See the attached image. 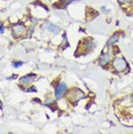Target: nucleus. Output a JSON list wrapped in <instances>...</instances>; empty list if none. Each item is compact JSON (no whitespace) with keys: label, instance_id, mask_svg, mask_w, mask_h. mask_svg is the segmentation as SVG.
I'll use <instances>...</instances> for the list:
<instances>
[{"label":"nucleus","instance_id":"7","mask_svg":"<svg viewBox=\"0 0 133 134\" xmlns=\"http://www.w3.org/2000/svg\"><path fill=\"white\" fill-rule=\"evenodd\" d=\"M35 79H36V75H33V74L26 75V76H24V77H21L20 83L22 85H30L31 83L35 81Z\"/></svg>","mask_w":133,"mask_h":134},{"label":"nucleus","instance_id":"16","mask_svg":"<svg viewBox=\"0 0 133 134\" xmlns=\"http://www.w3.org/2000/svg\"><path fill=\"white\" fill-rule=\"evenodd\" d=\"M0 109H2V103H1V101H0Z\"/></svg>","mask_w":133,"mask_h":134},{"label":"nucleus","instance_id":"2","mask_svg":"<svg viewBox=\"0 0 133 134\" xmlns=\"http://www.w3.org/2000/svg\"><path fill=\"white\" fill-rule=\"evenodd\" d=\"M84 99V93L81 92L79 88H72V90L69 91L68 93V100L70 102H72L74 104H76V103L79 101V100Z\"/></svg>","mask_w":133,"mask_h":134},{"label":"nucleus","instance_id":"6","mask_svg":"<svg viewBox=\"0 0 133 134\" xmlns=\"http://www.w3.org/2000/svg\"><path fill=\"white\" fill-rule=\"evenodd\" d=\"M110 60H111L110 54L109 53H103V52H102L101 56H100V59H99V64L101 66H106L108 63L110 62Z\"/></svg>","mask_w":133,"mask_h":134},{"label":"nucleus","instance_id":"9","mask_svg":"<svg viewBox=\"0 0 133 134\" xmlns=\"http://www.w3.org/2000/svg\"><path fill=\"white\" fill-rule=\"evenodd\" d=\"M45 28H46L48 31H51L52 33H57L60 31V28L57 25H54V24H52V23H46L45 24Z\"/></svg>","mask_w":133,"mask_h":134},{"label":"nucleus","instance_id":"5","mask_svg":"<svg viewBox=\"0 0 133 134\" xmlns=\"http://www.w3.org/2000/svg\"><path fill=\"white\" fill-rule=\"evenodd\" d=\"M66 91H68V87H66V85L64 83H60L56 86V88H55V96H56V99L57 100L62 99V96L66 93Z\"/></svg>","mask_w":133,"mask_h":134},{"label":"nucleus","instance_id":"13","mask_svg":"<svg viewBox=\"0 0 133 134\" xmlns=\"http://www.w3.org/2000/svg\"><path fill=\"white\" fill-rule=\"evenodd\" d=\"M52 103H54V100L53 99H47L46 101H45V104H46V105H51Z\"/></svg>","mask_w":133,"mask_h":134},{"label":"nucleus","instance_id":"10","mask_svg":"<svg viewBox=\"0 0 133 134\" xmlns=\"http://www.w3.org/2000/svg\"><path fill=\"white\" fill-rule=\"evenodd\" d=\"M118 39H119V33H115V35H113L109 38V40L107 41V46H113L114 44H116L118 41Z\"/></svg>","mask_w":133,"mask_h":134},{"label":"nucleus","instance_id":"4","mask_svg":"<svg viewBox=\"0 0 133 134\" xmlns=\"http://www.w3.org/2000/svg\"><path fill=\"white\" fill-rule=\"evenodd\" d=\"M25 25L22 23H17V24H14L13 26H12V31H13V35L14 37H20V36H22L25 33Z\"/></svg>","mask_w":133,"mask_h":134},{"label":"nucleus","instance_id":"17","mask_svg":"<svg viewBox=\"0 0 133 134\" xmlns=\"http://www.w3.org/2000/svg\"><path fill=\"white\" fill-rule=\"evenodd\" d=\"M131 101L133 102V94H132V95H131Z\"/></svg>","mask_w":133,"mask_h":134},{"label":"nucleus","instance_id":"14","mask_svg":"<svg viewBox=\"0 0 133 134\" xmlns=\"http://www.w3.org/2000/svg\"><path fill=\"white\" fill-rule=\"evenodd\" d=\"M26 91H28V92H30V91H31V92H37V90H36V88H35V87L28 88V90H26Z\"/></svg>","mask_w":133,"mask_h":134},{"label":"nucleus","instance_id":"3","mask_svg":"<svg viewBox=\"0 0 133 134\" xmlns=\"http://www.w3.org/2000/svg\"><path fill=\"white\" fill-rule=\"evenodd\" d=\"M113 66L116 71L122 72L124 70L128 69V62H126V60L124 57H116L113 61Z\"/></svg>","mask_w":133,"mask_h":134},{"label":"nucleus","instance_id":"15","mask_svg":"<svg viewBox=\"0 0 133 134\" xmlns=\"http://www.w3.org/2000/svg\"><path fill=\"white\" fill-rule=\"evenodd\" d=\"M4 31H5V28H4V25H2V24H1V23H0V32H1V33H2V32H4Z\"/></svg>","mask_w":133,"mask_h":134},{"label":"nucleus","instance_id":"1","mask_svg":"<svg viewBox=\"0 0 133 134\" xmlns=\"http://www.w3.org/2000/svg\"><path fill=\"white\" fill-rule=\"evenodd\" d=\"M95 47H96L95 41L93 40L92 38H86L80 41L79 46H78V49L76 53H75V55L79 56V55H84V54H88L93 49H95Z\"/></svg>","mask_w":133,"mask_h":134},{"label":"nucleus","instance_id":"11","mask_svg":"<svg viewBox=\"0 0 133 134\" xmlns=\"http://www.w3.org/2000/svg\"><path fill=\"white\" fill-rule=\"evenodd\" d=\"M12 65H13L14 68H20L21 65H23V62L22 61H15V62L12 63Z\"/></svg>","mask_w":133,"mask_h":134},{"label":"nucleus","instance_id":"8","mask_svg":"<svg viewBox=\"0 0 133 134\" xmlns=\"http://www.w3.org/2000/svg\"><path fill=\"white\" fill-rule=\"evenodd\" d=\"M72 1H75V0H60L59 2L54 4V8H59V9H62V8H65L68 5H70Z\"/></svg>","mask_w":133,"mask_h":134},{"label":"nucleus","instance_id":"12","mask_svg":"<svg viewBox=\"0 0 133 134\" xmlns=\"http://www.w3.org/2000/svg\"><path fill=\"white\" fill-rule=\"evenodd\" d=\"M133 0H118V4L119 5H124V4H130V2H132Z\"/></svg>","mask_w":133,"mask_h":134}]
</instances>
